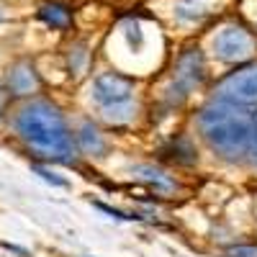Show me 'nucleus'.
I'll list each match as a JSON object with an SVG mask.
<instances>
[{
    "label": "nucleus",
    "instance_id": "obj_1",
    "mask_svg": "<svg viewBox=\"0 0 257 257\" xmlns=\"http://www.w3.org/2000/svg\"><path fill=\"white\" fill-rule=\"evenodd\" d=\"M16 134L24 139L39 157L59 160L64 165L75 162V142L64 116L49 100H29L16 111Z\"/></svg>",
    "mask_w": 257,
    "mask_h": 257
},
{
    "label": "nucleus",
    "instance_id": "obj_2",
    "mask_svg": "<svg viewBox=\"0 0 257 257\" xmlns=\"http://www.w3.org/2000/svg\"><path fill=\"white\" fill-rule=\"evenodd\" d=\"M198 128L208 147L224 160H242L249 155L252 144V121L231 100L216 98L198 113Z\"/></svg>",
    "mask_w": 257,
    "mask_h": 257
},
{
    "label": "nucleus",
    "instance_id": "obj_3",
    "mask_svg": "<svg viewBox=\"0 0 257 257\" xmlns=\"http://www.w3.org/2000/svg\"><path fill=\"white\" fill-rule=\"evenodd\" d=\"M206 77V62L201 49H185L178 62H175V77H173V88H170V103H180L196 85H201Z\"/></svg>",
    "mask_w": 257,
    "mask_h": 257
},
{
    "label": "nucleus",
    "instance_id": "obj_4",
    "mask_svg": "<svg viewBox=\"0 0 257 257\" xmlns=\"http://www.w3.org/2000/svg\"><path fill=\"white\" fill-rule=\"evenodd\" d=\"M216 98L231 100L237 105H254L257 103V64L242 67L224 77L216 88Z\"/></svg>",
    "mask_w": 257,
    "mask_h": 257
},
{
    "label": "nucleus",
    "instance_id": "obj_5",
    "mask_svg": "<svg viewBox=\"0 0 257 257\" xmlns=\"http://www.w3.org/2000/svg\"><path fill=\"white\" fill-rule=\"evenodd\" d=\"M252 49H254L252 36L239 26H226L213 39V52L224 62H242L252 54Z\"/></svg>",
    "mask_w": 257,
    "mask_h": 257
},
{
    "label": "nucleus",
    "instance_id": "obj_6",
    "mask_svg": "<svg viewBox=\"0 0 257 257\" xmlns=\"http://www.w3.org/2000/svg\"><path fill=\"white\" fill-rule=\"evenodd\" d=\"M132 93H134V80L116 75V72H103L93 82V98L103 108H111V105L132 100Z\"/></svg>",
    "mask_w": 257,
    "mask_h": 257
},
{
    "label": "nucleus",
    "instance_id": "obj_7",
    "mask_svg": "<svg viewBox=\"0 0 257 257\" xmlns=\"http://www.w3.org/2000/svg\"><path fill=\"white\" fill-rule=\"evenodd\" d=\"M8 90L18 98L34 95L39 90V75L29 62H18L8 70Z\"/></svg>",
    "mask_w": 257,
    "mask_h": 257
},
{
    "label": "nucleus",
    "instance_id": "obj_8",
    "mask_svg": "<svg viewBox=\"0 0 257 257\" xmlns=\"http://www.w3.org/2000/svg\"><path fill=\"white\" fill-rule=\"evenodd\" d=\"M39 18L52 29H70V24H72L70 8L62 6V3H44L39 8Z\"/></svg>",
    "mask_w": 257,
    "mask_h": 257
},
{
    "label": "nucleus",
    "instance_id": "obj_9",
    "mask_svg": "<svg viewBox=\"0 0 257 257\" xmlns=\"http://www.w3.org/2000/svg\"><path fill=\"white\" fill-rule=\"evenodd\" d=\"M132 173H134V178H139V180H144V183H149V185H155V188L162 190V193H170V190H175V188H178V183L170 178V175H165L162 170H157V167L139 165V167L132 170Z\"/></svg>",
    "mask_w": 257,
    "mask_h": 257
},
{
    "label": "nucleus",
    "instance_id": "obj_10",
    "mask_svg": "<svg viewBox=\"0 0 257 257\" xmlns=\"http://www.w3.org/2000/svg\"><path fill=\"white\" fill-rule=\"evenodd\" d=\"M77 147L82 149V152L95 155V157H100L105 152V142H103L100 132H98L93 123H82L80 126V132H77Z\"/></svg>",
    "mask_w": 257,
    "mask_h": 257
},
{
    "label": "nucleus",
    "instance_id": "obj_11",
    "mask_svg": "<svg viewBox=\"0 0 257 257\" xmlns=\"http://www.w3.org/2000/svg\"><path fill=\"white\" fill-rule=\"evenodd\" d=\"M165 155L170 157V160H175V162H180V165H190V162H196V149H193V144L188 142V139H178V142H173L167 149H165Z\"/></svg>",
    "mask_w": 257,
    "mask_h": 257
},
{
    "label": "nucleus",
    "instance_id": "obj_12",
    "mask_svg": "<svg viewBox=\"0 0 257 257\" xmlns=\"http://www.w3.org/2000/svg\"><path fill=\"white\" fill-rule=\"evenodd\" d=\"M175 13L183 18V21H201L208 11L201 0H188V3H178L175 6Z\"/></svg>",
    "mask_w": 257,
    "mask_h": 257
},
{
    "label": "nucleus",
    "instance_id": "obj_13",
    "mask_svg": "<svg viewBox=\"0 0 257 257\" xmlns=\"http://www.w3.org/2000/svg\"><path fill=\"white\" fill-rule=\"evenodd\" d=\"M126 41H128V47H132L134 52H139L144 47V34H142L139 24H128L126 26Z\"/></svg>",
    "mask_w": 257,
    "mask_h": 257
},
{
    "label": "nucleus",
    "instance_id": "obj_14",
    "mask_svg": "<svg viewBox=\"0 0 257 257\" xmlns=\"http://www.w3.org/2000/svg\"><path fill=\"white\" fill-rule=\"evenodd\" d=\"M31 170L41 178V180H47V183H52V185H57V188H67V180L64 178H59V175H54L52 170H47V167H41V165H31Z\"/></svg>",
    "mask_w": 257,
    "mask_h": 257
},
{
    "label": "nucleus",
    "instance_id": "obj_15",
    "mask_svg": "<svg viewBox=\"0 0 257 257\" xmlns=\"http://www.w3.org/2000/svg\"><path fill=\"white\" fill-rule=\"evenodd\" d=\"M229 257H257V247H231Z\"/></svg>",
    "mask_w": 257,
    "mask_h": 257
},
{
    "label": "nucleus",
    "instance_id": "obj_16",
    "mask_svg": "<svg viewBox=\"0 0 257 257\" xmlns=\"http://www.w3.org/2000/svg\"><path fill=\"white\" fill-rule=\"evenodd\" d=\"M249 155H252V162L257 165V113L252 118V144H249Z\"/></svg>",
    "mask_w": 257,
    "mask_h": 257
},
{
    "label": "nucleus",
    "instance_id": "obj_17",
    "mask_svg": "<svg viewBox=\"0 0 257 257\" xmlns=\"http://www.w3.org/2000/svg\"><path fill=\"white\" fill-rule=\"evenodd\" d=\"M95 208H100L103 213H111V216H116V219H134V216H126V213H121V211H116L111 206H105V203H95Z\"/></svg>",
    "mask_w": 257,
    "mask_h": 257
},
{
    "label": "nucleus",
    "instance_id": "obj_18",
    "mask_svg": "<svg viewBox=\"0 0 257 257\" xmlns=\"http://www.w3.org/2000/svg\"><path fill=\"white\" fill-rule=\"evenodd\" d=\"M82 62H85V49H82V47H77V49H75V64H72V72H77V75H80Z\"/></svg>",
    "mask_w": 257,
    "mask_h": 257
}]
</instances>
